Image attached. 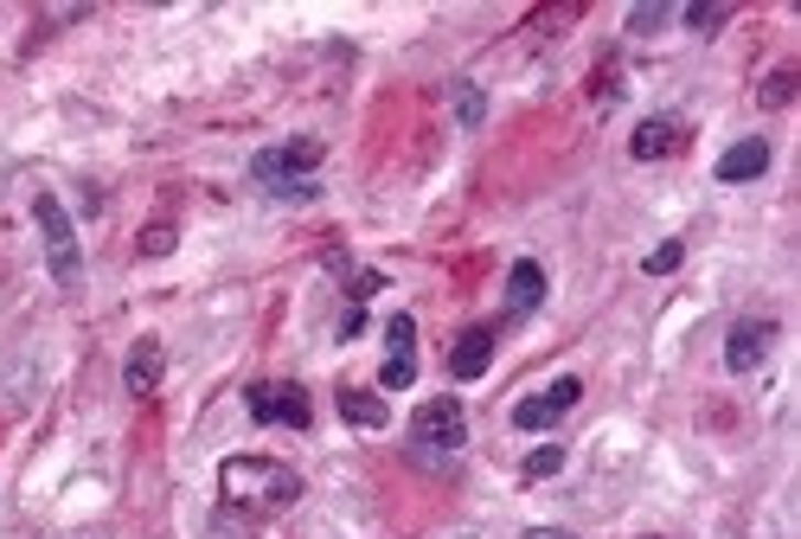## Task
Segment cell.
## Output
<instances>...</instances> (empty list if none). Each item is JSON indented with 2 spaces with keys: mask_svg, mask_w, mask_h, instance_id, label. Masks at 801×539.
Wrapping results in <instances>:
<instances>
[{
  "mask_svg": "<svg viewBox=\"0 0 801 539\" xmlns=\"http://www.w3.org/2000/svg\"><path fill=\"white\" fill-rule=\"evenodd\" d=\"M219 488H224V507L276 514V507H295L301 501V475H295L289 462H270V457H231L219 469Z\"/></svg>",
  "mask_w": 801,
  "mask_h": 539,
  "instance_id": "cell-1",
  "label": "cell"
},
{
  "mask_svg": "<svg viewBox=\"0 0 801 539\" xmlns=\"http://www.w3.org/2000/svg\"><path fill=\"white\" fill-rule=\"evenodd\" d=\"M315 167H321V142H283V148L251 154V180L276 199H315L321 193Z\"/></svg>",
  "mask_w": 801,
  "mask_h": 539,
  "instance_id": "cell-2",
  "label": "cell"
},
{
  "mask_svg": "<svg viewBox=\"0 0 801 539\" xmlns=\"http://www.w3.org/2000/svg\"><path fill=\"white\" fill-rule=\"evenodd\" d=\"M33 219H39V238H45V264H52V283L58 289H77L84 283V244H77V226L65 212L58 193H33Z\"/></svg>",
  "mask_w": 801,
  "mask_h": 539,
  "instance_id": "cell-3",
  "label": "cell"
},
{
  "mask_svg": "<svg viewBox=\"0 0 801 539\" xmlns=\"http://www.w3.org/2000/svg\"><path fill=\"white\" fill-rule=\"evenodd\" d=\"M244 405H251L256 424H289V430H308V424H315L308 392H301V385H283V380L244 385Z\"/></svg>",
  "mask_w": 801,
  "mask_h": 539,
  "instance_id": "cell-4",
  "label": "cell"
},
{
  "mask_svg": "<svg viewBox=\"0 0 801 539\" xmlns=\"http://www.w3.org/2000/svg\"><path fill=\"white\" fill-rule=\"evenodd\" d=\"M417 443H430V450H462L469 443V411H462V398H430V405H417Z\"/></svg>",
  "mask_w": 801,
  "mask_h": 539,
  "instance_id": "cell-5",
  "label": "cell"
},
{
  "mask_svg": "<svg viewBox=\"0 0 801 539\" xmlns=\"http://www.w3.org/2000/svg\"><path fill=\"white\" fill-rule=\"evenodd\" d=\"M769 346H776V321L769 315H744V321H731V334H725V366L744 380V373H757L769 360Z\"/></svg>",
  "mask_w": 801,
  "mask_h": 539,
  "instance_id": "cell-6",
  "label": "cell"
},
{
  "mask_svg": "<svg viewBox=\"0 0 801 539\" xmlns=\"http://www.w3.org/2000/svg\"><path fill=\"white\" fill-rule=\"evenodd\" d=\"M578 398H583V380H551L546 392H533V398H519V405H513V424H519V430H551V424L564 418Z\"/></svg>",
  "mask_w": 801,
  "mask_h": 539,
  "instance_id": "cell-7",
  "label": "cell"
},
{
  "mask_svg": "<svg viewBox=\"0 0 801 539\" xmlns=\"http://www.w3.org/2000/svg\"><path fill=\"white\" fill-rule=\"evenodd\" d=\"M161 373H167V346L154 341V334H142V341L129 346V360H122V385L135 398H154L161 392Z\"/></svg>",
  "mask_w": 801,
  "mask_h": 539,
  "instance_id": "cell-8",
  "label": "cell"
},
{
  "mask_svg": "<svg viewBox=\"0 0 801 539\" xmlns=\"http://www.w3.org/2000/svg\"><path fill=\"white\" fill-rule=\"evenodd\" d=\"M494 341H501V334H494L487 321H481V328H462L456 346H449V373H456V380H481V373L494 366Z\"/></svg>",
  "mask_w": 801,
  "mask_h": 539,
  "instance_id": "cell-9",
  "label": "cell"
},
{
  "mask_svg": "<svg viewBox=\"0 0 801 539\" xmlns=\"http://www.w3.org/2000/svg\"><path fill=\"white\" fill-rule=\"evenodd\" d=\"M764 167H769V142H764V135H744V142H731V148L718 154V167H712V174H718L725 187H744V180H757Z\"/></svg>",
  "mask_w": 801,
  "mask_h": 539,
  "instance_id": "cell-10",
  "label": "cell"
},
{
  "mask_svg": "<svg viewBox=\"0 0 801 539\" xmlns=\"http://www.w3.org/2000/svg\"><path fill=\"white\" fill-rule=\"evenodd\" d=\"M680 116H648V122H635V135H628V154L635 161H667V154L680 148Z\"/></svg>",
  "mask_w": 801,
  "mask_h": 539,
  "instance_id": "cell-11",
  "label": "cell"
},
{
  "mask_svg": "<svg viewBox=\"0 0 801 539\" xmlns=\"http://www.w3.org/2000/svg\"><path fill=\"white\" fill-rule=\"evenodd\" d=\"M539 302H546V270L533 264V257H519L507 270V321H526Z\"/></svg>",
  "mask_w": 801,
  "mask_h": 539,
  "instance_id": "cell-12",
  "label": "cell"
},
{
  "mask_svg": "<svg viewBox=\"0 0 801 539\" xmlns=\"http://www.w3.org/2000/svg\"><path fill=\"white\" fill-rule=\"evenodd\" d=\"M340 418L360 424V430H385V424H392V405L372 398V392H360V385H340Z\"/></svg>",
  "mask_w": 801,
  "mask_h": 539,
  "instance_id": "cell-13",
  "label": "cell"
},
{
  "mask_svg": "<svg viewBox=\"0 0 801 539\" xmlns=\"http://www.w3.org/2000/svg\"><path fill=\"white\" fill-rule=\"evenodd\" d=\"M410 380H417V353H385V373H378V385H385V392H404Z\"/></svg>",
  "mask_w": 801,
  "mask_h": 539,
  "instance_id": "cell-14",
  "label": "cell"
},
{
  "mask_svg": "<svg viewBox=\"0 0 801 539\" xmlns=\"http://www.w3.org/2000/svg\"><path fill=\"white\" fill-rule=\"evenodd\" d=\"M795 84H801L795 72H769V84L757 90V103H764V110H782V103L795 97Z\"/></svg>",
  "mask_w": 801,
  "mask_h": 539,
  "instance_id": "cell-15",
  "label": "cell"
},
{
  "mask_svg": "<svg viewBox=\"0 0 801 539\" xmlns=\"http://www.w3.org/2000/svg\"><path fill=\"white\" fill-rule=\"evenodd\" d=\"M385 353H417V321L410 315H392L385 321Z\"/></svg>",
  "mask_w": 801,
  "mask_h": 539,
  "instance_id": "cell-16",
  "label": "cell"
},
{
  "mask_svg": "<svg viewBox=\"0 0 801 539\" xmlns=\"http://www.w3.org/2000/svg\"><path fill=\"white\" fill-rule=\"evenodd\" d=\"M558 469H564V443H546V450L526 457V482H546V475H558Z\"/></svg>",
  "mask_w": 801,
  "mask_h": 539,
  "instance_id": "cell-17",
  "label": "cell"
},
{
  "mask_svg": "<svg viewBox=\"0 0 801 539\" xmlns=\"http://www.w3.org/2000/svg\"><path fill=\"white\" fill-rule=\"evenodd\" d=\"M725 20H731V7H725V0H705V7H687V26H692V33H718Z\"/></svg>",
  "mask_w": 801,
  "mask_h": 539,
  "instance_id": "cell-18",
  "label": "cell"
},
{
  "mask_svg": "<svg viewBox=\"0 0 801 539\" xmlns=\"http://www.w3.org/2000/svg\"><path fill=\"white\" fill-rule=\"evenodd\" d=\"M680 257H687V244H680V238L655 244V251H648V276H667V270H680Z\"/></svg>",
  "mask_w": 801,
  "mask_h": 539,
  "instance_id": "cell-19",
  "label": "cell"
},
{
  "mask_svg": "<svg viewBox=\"0 0 801 539\" xmlns=\"http://www.w3.org/2000/svg\"><path fill=\"white\" fill-rule=\"evenodd\" d=\"M378 289H385V276H378V270H353V276H347V296H353V308L372 302Z\"/></svg>",
  "mask_w": 801,
  "mask_h": 539,
  "instance_id": "cell-20",
  "label": "cell"
},
{
  "mask_svg": "<svg viewBox=\"0 0 801 539\" xmlns=\"http://www.w3.org/2000/svg\"><path fill=\"white\" fill-rule=\"evenodd\" d=\"M167 251H174V226H167V219H154L147 238H142V257H167Z\"/></svg>",
  "mask_w": 801,
  "mask_h": 539,
  "instance_id": "cell-21",
  "label": "cell"
},
{
  "mask_svg": "<svg viewBox=\"0 0 801 539\" xmlns=\"http://www.w3.org/2000/svg\"><path fill=\"white\" fill-rule=\"evenodd\" d=\"M660 20H667V7H660V0H648V7H628V33H655Z\"/></svg>",
  "mask_w": 801,
  "mask_h": 539,
  "instance_id": "cell-22",
  "label": "cell"
},
{
  "mask_svg": "<svg viewBox=\"0 0 801 539\" xmlns=\"http://www.w3.org/2000/svg\"><path fill=\"white\" fill-rule=\"evenodd\" d=\"M481 110H487V103H481V90H474V84H462V90H456V116H462V129H474V122H481Z\"/></svg>",
  "mask_w": 801,
  "mask_h": 539,
  "instance_id": "cell-23",
  "label": "cell"
},
{
  "mask_svg": "<svg viewBox=\"0 0 801 539\" xmlns=\"http://www.w3.org/2000/svg\"><path fill=\"white\" fill-rule=\"evenodd\" d=\"M353 334H365V308H347L340 315V341H353Z\"/></svg>",
  "mask_w": 801,
  "mask_h": 539,
  "instance_id": "cell-24",
  "label": "cell"
},
{
  "mask_svg": "<svg viewBox=\"0 0 801 539\" xmlns=\"http://www.w3.org/2000/svg\"><path fill=\"white\" fill-rule=\"evenodd\" d=\"M526 539H571V534H564V527H533Z\"/></svg>",
  "mask_w": 801,
  "mask_h": 539,
  "instance_id": "cell-25",
  "label": "cell"
},
{
  "mask_svg": "<svg viewBox=\"0 0 801 539\" xmlns=\"http://www.w3.org/2000/svg\"><path fill=\"white\" fill-rule=\"evenodd\" d=\"M648 539H655V534H648Z\"/></svg>",
  "mask_w": 801,
  "mask_h": 539,
  "instance_id": "cell-26",
  "label": "cell"
}]
</instances>
